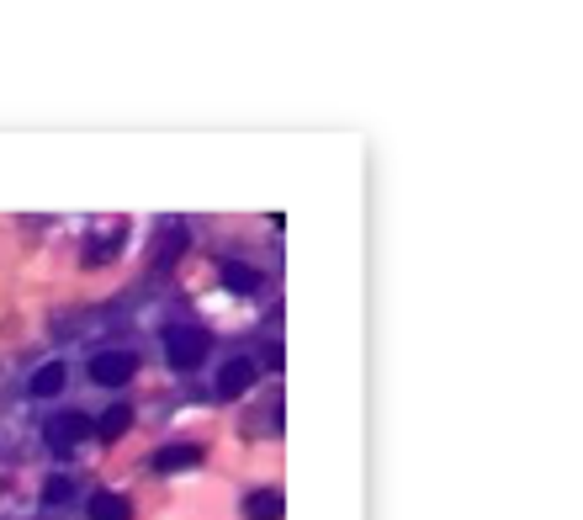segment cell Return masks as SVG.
Returning <instances> with one entry per match:
<instances>
[{"instance_id":"obj_1","label":"cell","mask_w":583,"mask_h":520,"mask_svg":"<svg viewBox=\"0 0 583 520\" xmlns=\"http://www.w3.org/2000/svg\"><path fill=\"white\" fill-rule=\"evenodd\" d=\"M202 356H207V330H191V324L165 330V362H170L176 372L202 367Z\"/></svg>"},{"instance_id":"obj_2","label":"cell","mask_w":583,"mask_h":520,"mask_svg":"<svg viewBox=\"0 0 583 520\" xmlns=\"http://www.w3.org/2000/svg\"><path fill=\"white\" fill-rule=\"evenodd\" d=\"M133 372H138V356H133V351H101V356H91V377L101 388H123Z\"/></svg>"},{"instance_id":"obj_3","label":"cell","mask_w":583,"mask_h":520,"mask_svg":"<svg viewBox=\"0 0 583 520\" xmlns=\"http://www.w3.org/2000/svg\"><path fill=\"white\" fill-rule=\"evenodd\" d=\"M91 435V420L85 414H54L48 425H43V441L54 446V452H69V446H80Z\"/></svg>"},{"instance_id":"obj_4","label":"cell","mask_w":583,"mask_h":520,"mask_svg":"<svg viewBox=\"0 0 583 520\" xmlns=\"http://www.w3.org/2000/svg\"><path fill=\"white\" fill-rule=\"evenodd\" d=\"M255 356H234V362H223V372H217V398H239L249 393V382H255Z\"/></svg>"},{"instance_id":"obj_5","label":"cell","mask_w":583,"mask_h":520,"mask_svg":"<svg viewBox=\"0 0 583 520\" xmlns=\"http://www.w3.org/2000/svg\"><path fill=\"white\" fill-rule=\"evenodd\" d=\"M64 382H69V367H64V362H48V367L32 372V398H59Z\"/></svg>"},{"instance_id":"obj_6","label":"cell","mask_w":583,"mask_h":520,"mask_svg":"<svg viewBox=\"0 0 583 520\" xmlns=\"http://www.w3.org/2000/svg\"><path fill=\"white\" fill-rule=\"evenodd\" d=\"M281 515H286V505H281L276 489H255L245 499V520H281Z\"/></svg>"},{"instance_id":"obj_7","label":"cell","mask_w":583,"mask_h":520,"mask_svg":"<svg viewBox=\"0 0 583 520\" xmlns=\"http://www.w3.org/2000/svg\"><path fill=\"white\" fill-rule=\"evenodd\" d=\"M196 462H202V446H165V452H154V473H186Z\"/></svg>"},{"instance_id":"obj_8","label":"cell","mask_w":583,"mask_h":520,"mask_svg":"<svg viewBox=\"0 0 583 520\" xmlns=\"http://www.w3.org/2000/svg\"><path fill=\"white\" fill-rule=\"evenodd\" d=\"M85 515H91V520H127L133 510H127V499H123V494L101 489V494L91 499V505H85Z\"/></svg>"},{"instance_id":"obj_9","label":"cell","mask_w":583,"mask_h":520,"mask_svg":"<svg viewBox=\"0 0 583 520\" xmlns=\"http://www.w3.org/2000/svg\"><path fill=\"white\" fill-rule=\"evenodd\" d=\"M127 425H133V409H127V403H112V409H101V420H95L91 430L101 435V441H117Z\"/></svg>"},{"instance_id":"obj_10","label":"cell","mask_w":583,"mask_h":520,"mask_svg":"<svg viewBox=\"0 0 583 520\" xmlns=\"http://www.w3.org/2000/svg\"><path fill=\"white\" fill-rule=\"evenodd\" d=\"M223 287L245 298V292H255V287H260V271H255V266H245V260H228V266H223Z\"/></svg>"},{"instance_id":"obj_11","label":"cell","mask_w":583,"mask_h":520,"mask_svg":"<svg viewBox=\"0 0 583 520\" xmlns=\"http://www.w3.org/2000/svg\"><path fill=\"white\" fill-rule=\"evenodd\" d=\"M69 499H75V478L54 473V478L43 484V505H69Z\"/></svg>"},{"instance_id":"obj_12","label":"cell","mask_w":583,"mask_h":520,"mask_svg":"<svg viewBox=\"0 0 583 520\" xmlns=\"http://www.w3.org/2000/svg\"><path fill=\"white\" fill-rule=\"evenodd\" d=\"M117 240H123V234H101V240H95V250L85 255V260H91V266H101V260L112 255V245H117Z\"/></svg>"},{"instance_id":"obj_13","label":"cell","mask_w":583,"mask_h":520,"mask_svg":"<svg viewBox=\"0 0 583 520\" xmlns=\"http://www.w3.org/2000/svg\"><path fill=\"white\" fill-rule=\"evenodd\" d=\"M266 367H271V372H281V367H286V356H281V345H271V351H266Z\"/></svg>"}]
</instances>
